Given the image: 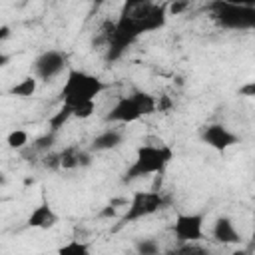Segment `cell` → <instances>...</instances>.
<instances>
[{"mask_svg":"<svg viewBox=\"0 0 255 255\" xmlns=\"http://www.w3.org/2000/svg\"><path fill=\"white\" fill-rule=\"evenodd\" d=\"M110 88L108 82H104L100 76L70 68L68 76L64 80V86L60 90V100L66 106H78L84 102H96V98Z\"/></svg>","mask_w":255,"mask_h":255,"instance_id":"obj_1","label":"cell"},{"mask_svg":"<svg viewBox=\"0 0 255 255\" xmlns=\"http://www.w3.org/2000/svg\"><path fill=\"white\" fill-rule=\"evenodd\" d=\"M173 159V149L165 143L159 145H139L135 151L133 161L128 165V169L122 175V183H131L139 177L157 175L163 173L169 161Z\"/></svg>","mask_w":255,"mask_h":255,"instance_id":"obj_2","label":"cell"},{"mask_svg":"<svg viewBox=\"0 0 255 255\" xmlns=\"http://www.w3.org/2000/svg\"><path fill=\"white\" fill-rule=\"evenodd\" d=\"M211 18L225 30H253L255 28V6H239L223 0H211L207 4Z\"/></svg>","mask_w":255,"mask_h":255,"instance_id":"obj_3","label":"cell"},{"mask_svg":"<svg viewBox=\"0 0 255 255\" xmlns=\"http://www.w3.org/2000/svg\"><path fill=\"white\" fill-rule=\"evenodd\" d=\"M169 199L159 191H135L131 199L126 203V211L118 219V227H126L139 219H145L163 207H167Z\"/></svg>","mask_w":255,"mask_h":255,"instance_id":"obj_4","label":"cell"},{"mask_svg":"<svg viewBox=\"0 0 255 255\" xmlns=\"http://www.w3.org/2000/svg\"><path fill=\"white\" fill-rule=\"evenodd\" d=\"M68 68V56L60 50H46L36 56L32 62V76L40 82H54L64 70Z\"/></svg>","mask_w":255,"mask_h":255,"instance_id":"obj_5","label":"cell"},{"mask_svg":"<svg viewBox=\"0 0 255 255\" xmlns=\"http://www.w3.org/2000/svg\"><path fill=\"white\" fill-rule=\"evenodd\" d=\"M203 223H205V213H177L171 225V233L177 243L201 241Z\"/></svg>","mask_w":255,"mask_h":255,"instance_id":"obj_6","label":"cell"},{"mask_svg":"<svg viewBox=\"0 0 255 255\" xmlns=\"http://www.w3.org/2000/svg\"><path fill=\"white\" fill-rule=\"evenodd\" d=\"M199 137H201L203 143H207L215 151H225V149H229V147H233L235 143L241 141V137L233 129L223 126V124H207V126H203L201 131H199Z\"/></svg>","mask_w":255,"mask_h":255,"instance_id":"obj_7","label":"cell"},{"mask_svg":"<svg viewBox=\"0 0 255 255\" xmlns=\"http://www.w3.org/2000/svg\"><path fill=\"white\" fill-rule=\"evenodd\" d=\"M141 118H143V114H141L139 106L135 104L133 96L129 94V96H122L112 106V110L106 114L104 122L106 124H133V122H137Z\"/></svg>","mask_w":255,"mask_h":255,"instance_id":"obj_8","label":"cell"},{"mask_svg":"<svg viewBox=\"0 0 255 255\" xmlns=\"http://www.w3.org/2000/svg\"><path fill=\"white\" fill-rule=\"evenodd\" d=\"M58 221H60V217H58V213L54 211V207H52L48 201H42L40 205H36V207L32 209V213H30L28 219H26V225L32 227V229H44V231H46V229L56 227Z\"/></svg>","mask_w":255,"mask_h":255,"instance_id":"obj_9","label":"cell"},{"mask_svg":"<svg viewBox=\"0 0 255 255\" xmlns=\"http://www.w3.org/2000/svg\"><path fill=\"white\" fill-rule=\"evenodd\" d=\"M211 233H213V239L223 243V245H237V243H241V233L235 227L233 219L227 217V215H221V217L215 219Z\"/></svg>","mask_w":255,"mask_h":255,"instance_id":"obj_10","label":"cell"},{"mask_svg":"<svg viewBox=\"0 0 255 255\" xmlns=\"http://www.w3.org/2000/svg\"><path fill=\"white\" fill-rule=\"evenodd\" d=\"M58 157H60V169H78L92 163V151L82 149L78 145L66 147L64 151L58 153Z\"/></svg>","mask_w":255,"mask_h":255,"instance_id":"obj_11","label":"cell"},{"mask_svg":"<svg viewBox=\"0 0 255 255\" xmlns=\"http://www.w3.org/2000/svg\"><path fill=\"white\" fill-rule=\"evenodd\" d=\"M122 143H124V133L116 128H108V129H104L92 137L90 151H110V149L120 147Z\"/></svg>","mask_w":255,"mask_h":255,"instance_id":"obj_12","label":"cell"},{"mask_svg":"<svg viewBox=\"0 0 255 255\" xmlns=\"http://www.w3.org/2000/svg\"><path fill=\"white\" fill-rule=\"evenodd\" d=\"M153 6L151 0H124L122 4V10H120V18L124 20H131V22H137L139 28H141V34H143V26H141V20L143 16L149 12V8Z\"/></svg>","mask_w":255,"mask_h":255,"instance_id":"obj_13","label":"cell"},{"mask_svg":"<svg viewBox=\"0 0 255 255\" xmlns=\"http://www.w3.org/2000/svg\"><path fill=\"white\" fill-rule=\"evenodd\" d=\"M167 24V4H155L149 8V12L143 16L141 26H143V34H151L161 30Z\"/></svg>","mask_w":255,"mask_h":255,"instance_id":"obj_14","label":"cell"},{"mask_svg":"<svg viewBox=\"0 0 255 255\" xmlns=\"http://www.w3.org/2000/svg\"><path fill=\"white\" fill-rule=\"evenodd\" d=\"M38 90V78L36 76H24L20 82H16L10 90H8V96H14V98H32Z\"/></svg>","mask_w":255,"mask_h":255,"instance_id":"obj_15","label":"cell"},{"mask_svg":"<svg viewBox=\"0 0 255 255\" xmlns=\"http://www.w3.org/2000/svg\"><path fill=\"white\" fill-rule=\"evenodd\" d=\"M70 118H72V108L66 106V104H62V108H60L58 112H54V114L48 118V131L58 133V131L68 124Z\"/></svg>","mask_w":255,"mask_h":255,"instance_id":"obj_16","label":"cell"},{"mask_svg":"<svg viewBox=\"0 0 255 255\" xmlns=\"http://www.w3.org/2000/svg\"><path fill=\"white\" fill-rule=\"evenodd\" d=\"M6 143L10 149H22L30 143V135L26 129H12L8 135H6Z\"/></svg>","mask_w":255,"mask_h":255,"instance_id":"obj_17","label":"cell"},{"mask_svg":"<svg viewBox=\"0 0 255 255\" xmlns=\"http://www.w3.org/2000/svg\"><path fill=\"white\" fill-rule=\"evenodd\" d=\"M135 251L141 255H157L159 253V243L149 237H141L135 241Z\"/></svg>","mask_w":255,"mask_h":255,"instance_id":"obj_18","label":"cell"},{"mask_svg":"<svg viewBox=\"0 0 255 255\" xmlns=\"http://www.w3.org/2000/svg\"><path fill=\"white\" fill-rule=\"evenodd\" d=\"M58 253H76V255H86V253H90V247L84 243V241H78V239H72V241H68L66 245H62L60 249H58Z\"/></svg>","mask_w":255,"mask_h":255,"instance_id":"obj_19","label":"cell"},{"mask_svg":"<svg viewBox=\"0 0 255 255\" xmlns=\"http://www.w3.org/2000/svg\"><path fill=\"white\" fill-rule=\"evenodd\" d=\"M94 112H96V102H84V104L72 106V118H78V120H86Z\"/></svg>","mask_w":255,"mask_h":255,"instance_id":"obj_20","label":"cell"},{"mask_svg":"<svg viewBox=\"0 0 255 255\" xmlns=\"http://www.w3.org/2000/svg\"><path fill=\"white\" fill-rule=\"evenodd\" d=\"M54 139H56V133L46 131L44 135H40L38 139H34V149H40V151L50 149V147H52V143H54Z\"/></svg>","mask_w":255,"mask_h":255,"instance_id":"obj_21","label":"cell"},{"mask_svg":"<svg viewBox=\"0 0 255 255\" xmlns=\"http://www.w3.org/2000/svg\"><path fill=\"white\" fill-rule=\"evenodd\" d=\"M239 96H245V98H253V96H255V84H253V82H249V84L241 86V88H239Z\"/></svg>","mask_w":255,"mask_h":255,"instance_id":"obj_22","label":"cell"},{"mask_svg":"<svg viewBox=\"0 0 255 255\" xmlns=\"http://www.w3.org/2000/svg\"><path fill=\"white\" fill-rule=\"evenodd\" d=\"M171 108V102L167 98H161V102H157V112H165Z\"/></svg>","mask_w":255,"mask_h":255,"instance_id":"obj_23","label":"cell"},{"mask_svg":"<svg viewBox=\"0 0 255 255\" xmlns=\"http://www.w3.org/2000/svg\"><path fill=\"white\" fill-rule=\"evenodd\" d=\"M229 4H239V6H255V0H223Z\"/></svg>","mask_w":255,"mask_h":255,"instance_id":"obj_24","label":"cell"},{"mask_svg":"<svg viewBox=\"0 0 255 255\" xmlns=\"http://www.w3.org/2000/svg\"><path fill=\"white\" fill-rule=\"evenodd\" d=\"M10 32H12V30H10V26H6V24H4V26H0V42H4V40L10 36Z\"/></svg>","mask_w":255,"mask_h":255,"instance_id":"obj_25","label":"cell"},{"mask_svg":"<svg viewBox=\"0 0 255 255\" xmlns=\"http://www.w3.org/2000/svg\"><path fill=\"white\" fill-rule=\"evenodd\" d=\"M8 62H10V56H8L6 52H2V50H0V70H2V68H6V66H8Z\"/></svg>","mask_w":255,"mask_h":255,"instance_id":"obj_26","label":"cell"},{"mask_svg":"<svg viewBox=\"0 0 255 255\" xmlns=\"http://www.w3.org/2000/svg\"><path fill=\"white\" fill-rule=\"evenodd\" d=\"M106 2H108V0H92V4H94L96 8H98V6H102V4H106Z\"/></svg>","mask_w":255,"mask_h":255,"instance_id":"obj_27","label":"cell"}]
</instances>
